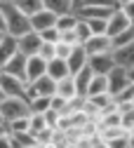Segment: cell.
<instances>
[{
	"label": "cell",
	"instance_id": "obj_1",
	"mask_svg": "<svg viewBox=\"0 0 134 148\" xmlns=\"http://www.w3.org/2000/svg\"><path fill=\"white\" fill-rule=\"evenodd\" d=\"M0 12H3V19H5V33L21 35V33L31 31L28 14H24L14 3H0Z\"/></svg>",
	"mask_w": 134,
	"mask_h": 148
},
{
	"label": "cell",
	"instance_id": "obj_2",
	"mask_svg": "<svg viewBox=\"0 0 134 148\" xmlns=\"http://www.w3.org/2000/svg\"><path fill=\"white\" fill-rule=\"evenodd\" d=\"M0 113H3V120L10 122L14 118H21V115H28V101L24 97H5L0 101Z\"/></svg>",
	"mask_w": 134,
	"mask_h": 148
},
{
	"label": "cell",
	"instance_id": "obj_3",
	"mask_svg": "<svg viewBox=\"0 0 134 148\" xmlns=\"http://www.w3.org/2000/svg\"><path fill=\"white\" fill-rule=\"evenodd\" d=\"M43 45V38H40V33L38 31H26L21 35H16V49L24 54V57H31V54H38V49H40Z\"/></svg>",
	"mask_w": 134,
	"mask_h": 148
},
{
	"label": "cell",
	"instance_id": "obj_4",
	"mask_svg": "<svg viewBox=\"0 0 134 148\" xmlns=\"http://www.w3.org/2000/svg\"><path fill=\"white\" fill-rule=\"evenodd\" d=\"M134 24L127 19V14L122 12V7L118 5L115 10H113L111 14H108V19H106V33L111 35H118V33H122V31H127V28H132Z\"/></svg>",
	"mask_w": 134,
	"mask_h": 148
},
{
	"label": "cell",
	"instance_id": "obj_5",
	"mask_svg": "<svg viewBox=\"0 0 134 148\" xmlns=\"http://www.w3.org/2000/svg\"><path fill=\"white\" fill-rule=\"evenodd\" d=\"M26 80L24 78H16V75H10V73H3L0 71V87H3L5 97H24L26 94Z\"/></svg>",
	"mask_w": 134,
	"mask_h": 148
},
{
	"label": "cell",
	"instance_id": "obj_6",
	"mask_svg": "<svg viewBox=\"0 0 134 148\" xmlns=\"http://www.w3.org/2000/svg\"><path fill=\"white\" fill-rule=\"evenodd\" d=\"M87 66L92 68L94 75H106V73L115 66L113 52H101V54H89L87 57Z\"/></svg>",
	"mask_w": 134,
	"mask_h": 148
},
{
	"label": "cell",
	"instance_id": "obj_7",
	"mask_svg": "<svg viewBox=\"0 0 134 148\" xmlns=\"http://www.w3.org/2000/svg\"><path fill=\"white\" fill-rule=\"evenodd\" d=\"M106 78H108V92H111L113 97L132 82V80H129V71L122 68V66H113V68L106 73Z\"/></svg>",
	"mask_w": 134,
	"mask_h": 148
},
{
	"label": "cell",
	"instance_id": "obj_8",
	"mask_svg": "<svg viewBox=\"0 0 134 148\" xmlns=\"http://www.w3.org/2000/svg\"><path fill=\"white\" fill-rule=\"evenodd\" d=\"M82 47L87 49V54H101V52H113V38L108 33H97L89 35L82 42Z\"/></svg>",
	"mask_w": 134,
	"mask_h": 148
},
{
	"label": "cell",
	"instance_id": "obj_9",
	"mask_svg": "<svg viewBox=\"0 0 134 148\" xmlns=\"http://www.w3.org/2000/svg\"><path fill=\"white\" fill-rule=\"evenodd\" d=\"M28 21H31V28L33 31L40 33V31H45V28H49V26L56 24V14L52 10H47V7H43V10H38L35 14H31Z\"/></svg>",
	"mask_w": 134,
	"mask_h": 148
},
{
	"label": "cell",
	"instance_id": "obj_10",
	"mask_svg": "<svg viewBox=\"0 0 134 148\" xmlns=\"http://www.w3.org/2000/svg\"><path fill=\"white\" fill-rule=\"evenodd\" d=\"M3 73H10V75H16V78H24L26 80V57L21 52H16L14 57H10L3 66H0Z\"/></svg>",
	"mask_w": 134,
	"mask_h": 148
},
{
	"label": "cell",
	"instance_id": "obj_11",
	"mask_svg": "<svg viewBox=\"0 0 134 148\" xmlns=\"http://www.w3.org/2000/svg\"><path fill=\"white\" fill-rule=\"evenodd\" d=\"M113 59H115V66H122V68H132L134 66V40L120 45L113 49Z\"/></svg>",
	"mask_w": 134,
	"mask_h": 148
},
{
	"label": "cell",
	"instance_id": "obj_12",
	"mask_svg": "<svg viewBox=\"0 0 134 148\" xmlns=\"http://www.w3.org/2000/svg\"><path fill=\"white\" fill-rule=\"evenodd\" d=\"M45 71H47V61L40 57V54H31V57H26V82L45 75Z\"/></svg>",
	"mask_w": 134,
	"mask_h": 148
},
{
	"label": "cell",
	"instance_id": "obj_13",
	"mask_svg": "<svg viewBox=\"0 0 134 148\" xmlns=\"http://www.w3.org/2000/svg\"><path fill=\"white\" fill-rule=\"evenodd\" d=\"M87 49L82 47V45H73V49H71V54L66 57V64H68V71L71 73H78L80 68H85L87 66Z\"/></svg>",
	"mask_w": 134,
	"mask_h": 148
},
{
	"label": "cell",
	"instance_id": "obj_14",
	"mask_svg": "<svg viewBox=\"0 0 134 148\" xmlns=\"http://www.w3.org/2000/svg\"><path fill=\"white\" fill-rule=\"evenodd\" d=\"M54 94H59V97H64V99H75L78 97V89H75V80H73V75L68 73V75H64L61 80H56V89H54Z\"/></svg>",
	"mask_w": 134,
	"mask_h": 148
},
{
	"label": "cell",
	"instance_id": "obj_15",
	"mask_svg": "<svg viewBox=\"0 0 134 148\" xmlns=\"http://www.w3.org/2000/svg\"><path fill=\"white\" fill-rule=\"evenodd\" d=\"M19 49H16V35H10L5 33L3 38H0V66H3L10 57H14Z\"/></svg>",
	"mask_w": 134,
	"mask_h": 148
},
{
	"label": "cell",
	"instance_id": "obj_16",
	"mask_svg": "<svg viewBox=\"0 0 134 148\" xmlns=\"http://www.w3.org/2000/svg\"><path fill=\"white\" fill-rule=\"evenodd\" d=\"M73 75V80H75V89H78V97H87V87H89V80H92V68L89 66H85V68H80L78 73H71Z\"/></svg>",
	"mask_w": 134,
	"mask_h": 148
},
{
	"label": "cell",
	"instance_id": "obj_17",
	"mask_svg": "<svg viewBox=\"0 0 134 148\" xmlns=\"http://www.w3.org/2000/svg\"><path fill=\"white\" fill-rule=\"evenodd\" d=\"M47 75L49 78H54V80H61L64 75H68V64H66V59H59V57H54V59H49L47 61Z\"/></svg>",
	"mask_w": 134,
	"mask_h": 148
},
{
	"label": "cell",
	"instance_id": "obj_18",
	"mask_svg": "<svg viewBox=\"0 0 134 148\" xmlns=\"http://www.w3.org/2000/svg\"><path fill=\"white\" fill-rule=\"evenodd\" d=\"M10 139H12V148H38V141L31 132H10Z\"/></svg>",
	"mask_w": 134,
	"mask_h": 148
},
{
	"label": "cell",
	"instance_id": "obj_19",
	"mask_svg": "<svg viewBox=\"0 0 134 148\" xmlns=\"http://www.w3.org/2000/svg\"><path fill=\"white\" fill-rule=\"evenodd\" d=\"M43 5L47 10H52L54 14H66V12H73L78 7L75 0H43Z\"/></svg>",
	"mask_w": 134,
	"mask_h": 148
},
{
	"label": "cell",
	"instance_id": "obj_20",
	"mask_svg": "<svg viewBox=\"0 0 134 148\" xmlns=\"http://www.w3.org/2000/svg\"><path fill=\"white\" fill-rule=\"evenodd\" d=\"M101 92H108V78L106 75H92L89 87H87V97L89 94H101Z\"/></svg>",
	"mask_w": 134,
	"mask_h": 148
},
{
	"label": "cell",
	"instance_id": "obj_21",
	"mask_svg": "<svg viewBox=\"0 0 134 148\" xmlns=\"http://www.w3.org/2000/svg\"><path fill=\"white\" fill-rule=\"evenodd\" d=\"M12 3H14L19 10H21L24 14H28V16L35 14L38 10H43V7H45V5H43V0H12Z\"/></svg>",
	"mask_w": 134,
	"mask_h": 148
},
{
	"label": "cell",
	"instance_id": "obj_22",
	"mask_svg": "<svg viewBox=\"0 0 134 148\" xmlns=\"http://www.w3.org/2000/svg\"><path fill=\"white\" fill-rule=\"evenodd\" d=\"M49 99L52 97H43V94L28 99V110H31V113H45V110L49 108Z\"/></svg>",
	"mask_w": 134,
	"mask_h": 148
},
{
	"label": "cell",
	"instance_id": "obj_23",
	"mask_svg": "<svg viewBox=\"0 0 134 148\" xmlns=\"http://www.w3.org/2000/svg\"><path fill=\"white\" fill-rule=\"evenodd\" d=\"M43 127H49L45 122V115L43 113H28V132L35 134V132H40Z\"/></svg>",
	"mask_w": 134,
	"mask_h": 148
},
{
	"label": "cell",
	"instance_id": "obj_24",
	"mask_svg": "<svg viewBox=\"0 0 134 148\" xmlns=\"http://www.w3.org/2000/svg\"><path fill=\"white\" fill-rule=\"evenodd\" d=\"M82 19V16H80ZM87 26H89V33L97 35V33H106V19H101V16H92V19H85Z\"/></svg>",
	"mask_w": 134,
	"mask_h": 148
},
{
	"label": "cell",
	"instance_id": "obj_25",
	"mask_svg": "<svg viewBox=\"0 0 134 148\" xmlns=\"http://www.w3.org/2000/svg\"><path fill=\"white\" fill-rule=\"evenodd\" d=\"M129 40H134V26L127 28V31H122V33H118V35H113V49L125 45V42H129Z\"/></svg>",
	"mask_w": 134,
	"mask_h": 148
},
{
	"label": "cell",
	"instance_id": "obj_26",
	"mask_svg": "<svg viewBox=\"0 0 134 148\" xmlns=\"http://www.w3.org/2000/svg\"><path fill=\"white\" fill-rule=\"evenodd\" d=\"M82 5H89V7H118L120 3L118 0H80L78 3V7H82Z\"/></svg>",
	"mask_w": 134,
	"mask_h": 148
},
{
	"label": "cell",
	"instance_id": "obj_27",
	"mask_svg": "<svg viewBox=\"0 0 134 148\" xmlns=\"http://www.w3.org/2000/svg\"><path fill=\"white\" fill-rule=\"evenodd\" d=\"M75 35H78L80 45H82V42L89 38V35H92V33H89V26H87V21H85V19H78V24H75Z\"/></svg>",
	"mask_w": 134,
	"mask_h": 148
},
{
	"label": "cell",
	"instance_id": "obj_28",
	"mask_svg": "<svg viewBox=\"0 0 134 148\" xmlns=\"http://www.w3.org/2000/svg\"><path fill=\"white\" fill-rule=\"evenodd\" d=\"M38 54H40L45 61L54 59V57H56V52H54V42H45V40H43V45H40V49H38Z\"/></svg>",
	"mask_w": 134,
	"mask_h": 148
},
{
	"label": "cell",
	"instance_id": "obj_29",
	"mask_svg": "<svg viewBox=\"0 0 134 148\" xmlns=\"http://www.w3.org/2000/svg\"><path fill=\"white\" fill-rule=\"evenodd\" d=\"M43 115H45V122H47L49 127H59V120H61V113H59V110H54V108H47Z\"/></svg>",
	"mask_w": 134,
	"mask_h": 148
},
{
	"label": "cell",
	"instance_id": "obj_30",
	"mask_svg": "<svg viewBox=\"0 0 134 148\" xmlns=\"http://www.w3.org/2000/svg\"><path fill=\"white\" fill-rule=\"evenodd\" d=\"M40 38H43L45 42H56V40H59V28H56V26H49V28L40 31Z\"/></svg>",
	"mask_w": 134,
	"mask_h": 148
},
{
	"label": "cell",
	"instance_id": "obj_31",
	"mask_svg": "<svg viewBox=\"0 0 134 148\" xmlns=\"http://www.w3.org/2000/svg\"><path fill=\"white\" fill-rule=\"evenodd\" d=\"M120 7H122V12L127 14V19L134 24V0H127V3H120Z\"/></svg>",
	"mask_w": 134,
	"mask_h": 148
},
{
	"label": "cell",
	"instance_id": "obj_32",
	"mask_svg": "<svg viewBox=\"0 0 134 148\" xmlns=\"http://www.w3.org/2000/svg\"><path fill=\"white\" fill-rule=\"evenodd\" d=\"M0 31H5V19H3V12H0Z\"/></svg>",
	"mask_w": 134,
	"mask_h": 148
},
{
	"label": "cell",
	"instance_id": "obj_33",
	"mask_svg": "<svg viewBox=\"0 0 134 148\" xmlns=\"http://www.w3.org/2000/svg\"><path fill=\"white\" fill-rule=\"evenodd\" d=\"M129 80H134V66L129 68Z\"/></svg>",
	"mask_w": 134,
	"mask_h": 148
},
{
	"label": "cell",
	"instance_id": "obj_34",
	"mask_svg": "<svg viewBox=\"0 0 134 148\" xmlns=\"http://www.w3.org/2000/svg\"><path fill=\"white\" fill-rule=\"evenodd\" d=\"M5 99V92H3V87H0V101H3Z\"/></svg>",
	"mask_w": 134,
	"mask_h": 148
},
{
	"label": "cell",
	"instance_id": "obj_35",
	"mask_svg": "<svg viewBox=\"0 0 134 148\" xmlns=\"http://www.w3.org/2000/svg\"><path fill=\"white\" fill-rule=\"evenodd\" d=\"M0 3H12V0H0Z\"/></svg>",
	"mask_w": 134,
	"mask_h": 148
},
{
	"label": "cell",
	"instance_id": "obj_36",
	"mask_svg": "<svg viewBox=\"0 0 134 148\" xmlns=\"http://www.w3.org/2000/svg\"><path fill=\"white\" fill-rule=\"evenodd\" d=\"M3 35H5V31H0V38H3Z\"/></svg>",
	"mask_w": 134,
	"mask_h": 148
},
{
	"label": "cell",
	"instance_id": "obj_37",
	"mask_svg": "<svg viewBox=\"0 0 134 148\" xmlns=\"http://www.w3.org/2000/svg\"><path fill=\"white\" fill-rule=\"evenodd\" d=\"M0 122H5V120H3V113H0Z\"/></svg>",
	"mask_w": 134,
	"mask_h": 148
},
{
	"label": "cell",
	"instance_id": "obj_38",
	"mask_svg": "<svg viewBox=\"0 0 134 148\" xmlns=\"http://www.w3.org/2000/svg\"><path fill=\"white\" fill-rule=\"evenodd\" d=\"M118 3H127V0H118Z\"/></svg>",
	"mask_w": 134,
	"mask_h": 148
},
{
	"label": "cell",
	"instance_id": "obj_39",
	"mask_svg": "<svg viewBox=\"0 0 134 148\" xmlns=\"http://www.w3.org/2000/svg\"><path fill=\"white\" fill-rule=\"evenodd\" d=\"M132 108H134V99H132Z\"/></svg>",
	"mask_w": 134,
	"mask_h": 148
},
{
	"label": "cell",
	"instance_id": "obj_40",
	"mask_svg": "<svg viewBox=\"0 0 134 148\" xmlns=\"http://www.w3.org/2000/svg\"><path fill=\"white\" fill-rule=\"evenodd\" d=\"M75 3H80V0H75Z\"/></svg>",
	"mask_w": 134,
	"mask_h": 148
}]
</instances>
